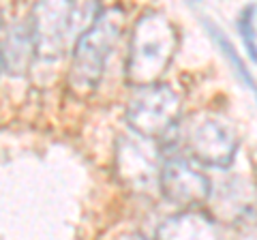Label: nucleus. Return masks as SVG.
<instances>
[{"instance_id":"obj_1","label":"nucleus","mask_w":257,"mask_h":240,"mask_svg":"<svg viewBox=\"0 0 257 240\" xmlns=\"http://www.w3.org/2000/svg\"><path fill=\"white\" fill-rule=\"evenodd\" d=\"M178 50V30L159 11H146L140 15L131 28L126 52L124 77L140 88L161 82V77L174 60Z\"/></svg>"},{"instance_id":"obj_2","label":"nucleus","mask_w":257,"mask_h":240,"mask_svg":"<svg viewBox=\"0 0 257 240\" xmlns=\"http://www.w3.org/2000/svg\"><path fill=\"white\" fill-rule=\"evenodd\" d=\"M122 28L124 11L111 7V9H103L90 26L82 30V35L77 37L73 62H71L67 77L69 90L75 97L86 99L96 90L109 54L114 52L118 39L122 37Z\"/></svg>"},{"instance_id":"obj_3","label":"nucleus","mask_w":257,"mask_h":240,"mask_svg":"<svg viewBox=\"0 0 257 240\" xmlns=\"http://www.w3.org/2000/svg\"><path fill=\"white\" fill-rule=\"evenodd\" d=\"M184 150L195 161L210 167H229L236 157L238 135L234 125L221 114H195L182 127Z\"/></svg>"},{"instance_id":"obj_4","label":"nucleus","mask_w":257,"mask_h":240,"mask_svg":"<svg viewBox=\"0 0 257 240\" xmlns=\"http://www.w3.org/2000/svg\"><path fill=\"white\" fill-rule=\"evenodd\" d=\"M182 101L178 92L167 84H148L135 90L133 99L126 107V125L128 129L144 135V138L159 140L167 135L180 120Z\"/></svg>"},{"instance_id":"obj_5","label":"nucleus","mask_w":257,"mask_h":240,"mask_svg":"<svg viewBox=\"0 0 257 240\" xmlns=\"http://www.w3.org/2000/svg\"><path fill=\"white\" fill-rule=\"evenodd\" d=\"M163 157L157 140L144 138L131 131L116 142V176L126 189L148 193L152 187H159Z\"/></svg>"},{"instance_id":"obj_6","label":"nucleus","mask_w":257,"mask_h":240,"mask_svg":"<svg viewBox=\"0 0 257 240\" xmlns=\"http://www.w3.org/2000/svg\"><path fill=\"white\" fill-rule=\"evenodd\" d=\"M37 54L43 60H58L75 28V0H35L30 13Z\"/></svg>"},{"instance_id":"obj_7","label":"nucleus","mask_w":257,"mask_h":240,"mask_svg":"<svg viewBox=\"0 0 257 240\" xmlns=\"http://www.w3.org/2000/svg\"><path fill=\"white\" fill-rule=\"evenodd\" d=\"M159 189L167 202H172L178 208H197L212 193L210 180L206 178V174L195 170L180 155L163 159Z\"/></svg>"},{"instance_id":"obj_8","label":"nucleus","mask_w":257,"mask_h":240,"mask_svg":"<svg viewBox=\"0 0 257 240\" xmlns=\"http://www.w3.org/2000/svg\"><path fill=\"white\" fill-rule=\"evenodd\" d=\"M0 52H3V67L11 77H24L28 73L35 56H39L30 20L13 24L0 45Z\"/></svg>"},{"instance_id":"obj_9","label":"nucleus","mask_w":257,"mask_h":240,"mask_svg":"<svg viewBox=\"0 0 257 240\" xmlns=\"http://www.w3.org/2000/svg\"><path fill=\"white\" fill-rule=\"evenodd\" d=\"M219 229L212 217L197 208H182V212L163 221L157 229V238H216Z\"/></svg>"},{"instance_id":"obj_10","label":"nucleus","mask_w":257,"mask_h":240,"mask_svg":"<svg viewBox=\"0 0 257 240\" xmlns=\"http://www.w3.org/2000/svg\"><path fill=\"white\" fill-rule=\"evenodd\" d=\"M206 28H208V33H210V37L214 39V43L221 47V52L227 56V60L234 65V69H236V73L240 75V79L244 82V86L246 88H251V90L255 92V97H257V84H255V79H253V75L246 71V67H244V62H242V58L238 56V52L234 50V45L229 43V39L223 35V30L219 28V26H214V24H210V22H206Z\"/></svg>"},{"instance_id":"obj_11","label":"nucleus","mask_w":257,"mask_h":240,"mask_svg":"<svg viewBox=\"0 0 257 240\" xmlns=\"http://www.w3.org/2000/svg\"><path fill=\"white\" fill-rule=\"evenodd\" d=\"M255 20H257V7L255 5H248L242 9L238 18V30H240V37L244 41V47L248 52V58L253 62H257V33H255Z\"/></svg>"},{"instance_id":"obj_12","label":"nucleus","mask_w":257,"mask_h":240,"mask_svg":"<svg viewBox=\"0 0 257 240\" xmlns=\"http://www.w3.org/2000/svg\"><path fill=\"white\" fill-rule=\"evenodd\" d=\"M5 71V67H3V52H0V73Z\"/></svg>"},{"instance_id":"obj_13","label":"nucleus","mask_w":257,"mask_h":240,"mask_svg":"<svg viewBox=\"0 0 257 240\" xmlns=\"http://www.w3.org/2000/svg\"><path fill=\"white\" fill-rule=\"evenodd\" d=\"M0 26H3V11H0Z\"/></svg>"}]
</instances>
